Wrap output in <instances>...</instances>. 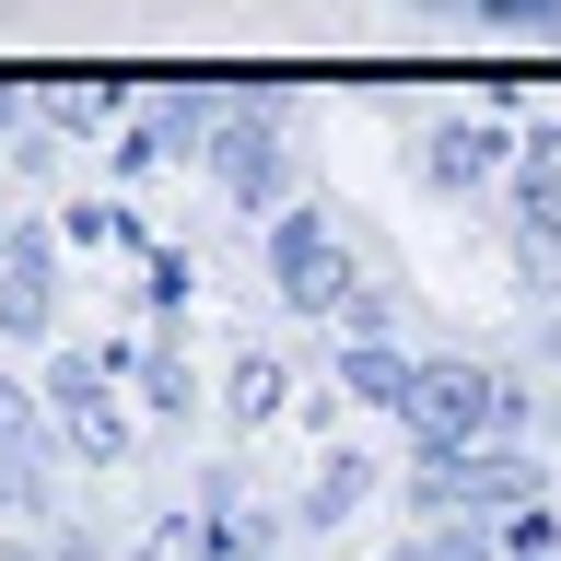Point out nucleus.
Here are the masks:
<instances>
[{"mask_svg":"<svg viewBox=\"0 0 561 561\" xmlns=\"http://www.w3.org/2000/svg\"><path fill=\"white\" fill-rule=\"evenodd\" d=\"M445 24H480V35H538V47H561V0H433Z\"/></svg>","mask_w":561,"mask_h":561,"instance_id":"nucleus-1","label":"nucleus"}]
</instances>
